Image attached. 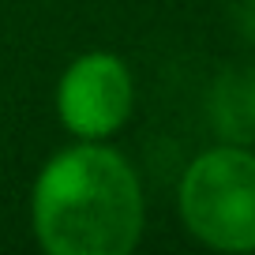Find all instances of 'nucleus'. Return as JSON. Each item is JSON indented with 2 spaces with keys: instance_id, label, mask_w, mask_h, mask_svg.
Instances as JSON below:
<instances>
[{
  "instance_id": "nucleus-1",
  "label": "nucleus",
  "mask_w": 255,
  "mask_h": 255,
  "mask_svg": "<svg viewBox=\"0 0 255 255\" xmlns=\"http://www.w3.org/2000/svg\"><path fill=\"white\" fill-rule=\"evenodd\" d=\"M30 218L49 255H128L143 237L139 176L102 139H83L38 173Z\"/></svg>"
},
{
  "instance_id": "nucleus-2",
  "label": "nucleus",
  "mask_w": 255,
  "mask_h": 255,
  "mask_svg": "<svg viewBox=\"0 0 255 255\" xmlns=\"http://www.w3.org/2000/svg\"><path fill=\"white\" fill-rule=\"evenodd\" d=\"M180 218L218 252H255V154L237 143L199 154L180 180Z\"/></svg>"
},
{
  "instance_id": "nucleus-3",
  "label": "nucleus",
  "mask_w": 255,
  "mask_h": 255,
  "mask_svg": "<svg viewBox=\"0 0 255 255\" xmlns=\"http://www.w3.org/2000/svg\"><path fill=\"white\" fill-rule=\"evenodd\" d=\"M135 87L124 60L113 53H83L68 64L56 87V113L64 128L79 139L113 135L131 113Z\"/></svg>"
},
{
  "instance_id": "nucleus-4",
  "label": "nucleus",
  "mask_w": 255,
  "mask_h": 255,
  "mask_svg": "<svg viewBox=\"0 0 255 255\" xmlns=\"http://www.w3.org/2000/svg\"><path fill=\"white\" fill-rule=\"evenodd\" d=\"M214 128L229 143H252L255 139V72H237L218 83L210 98Z\"/></svg>"
}]
</instances>
